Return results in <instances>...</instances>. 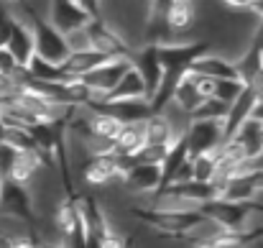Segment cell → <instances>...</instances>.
Returning a JSON list of instances; mask_svg holds the SVG:
<instances>
[{
	"label": "cell",
	"instance_id": "12",
	"mask_svg": "<svg viewBox=\"0 0 263 248\" xmlns=\"http://www.w3.org/2000/svg\"><path fill=\"white\" fill-rule=\"evenodd\" d=\"M5 49H8V54H10L21 67H26L28 59L33 57V33H31L28 23L21 21L18 15H13V28H10V36H8Z\"/></svg>",
	"mask_w": 263,
	"mask_h": 248
},
{
	"label": "cell",
	"instance_id": "9",
	"mask_svg": "<svg viewBox=\"0 0 263 248\" xmlns=\"http://www.w3.org/2000/svg\"><path fill=\"white\" fill-rule=\"evenodd\" d=\"M161 23L166 28V36L189 33L197 23V5L194 0H169V5L161 13Z\"/></svg>",
	"mask_w": 263,
	"mask_h": 248
},
{
	"label": "cell",
	"instance_id": "13",
	"mask_svg": "<svg viewBox=\"0 0 263 248\" xmlns=\"http://www.w3.org/2000/svg\"><path fill=\"white\" fill-rule=\"evenodd\" d=\"M181 133L176 131V126L172 123V118L166 113H151L143 120V138L146 146H166L174 144Z\"/></svg>",
	"mask_w": 263,
	"mask_h": 248
},
{
	"label": "cell",
	"instance_id": "14",
	"mask_svg": "<svg viewBox=\"0 0 263 248\" xmlns=\"http://www.w3.org/2000/svg\"><path fill=\"white\" fill-rule=\"evenodd\" d=\"M202 92L197 90V82H194V77L186 72V75H181L179 77V82L174 87V95H172V108H176L186 120L194 115V110L202 105Z\"/></svg>",
	"mask_w": 263,
	"mask_h": 248
},
{
	"label": "cell",
	"instance_id": "20",
	"mask_svg": "<svg viewBox=\"0 0 263 248\" xmlns=\"http://www.w3.org/2000/svg\"><path fill=\"white\" fill-rule=\"evenodd\" d=\"M215 176H217L215 154L189 156V179H194V182H215Z\"/></svg>",
	"mask_w": 263,
	"mask_h": 248
},
{
	"label": "cell",
	"instance_id": "5",
	"mask_svg": "<svg viewBox=\"0 0 263 248\" xmlns=\"http://www.w3.org/2000/svg\"><path fill=\"white\" fill-rule=\"evenodd\" d=\"M120 184L128 194L154 197L164 187V171L159 164H133L120 176Z\"/></svg>",
	"mask_w": 263,
	"mask_h": 248
},
{
	"label": "cell",
	"instance_id": "18",
	"mask_svg": "<svg viewBox=\"0 0 263 248\" xmlns=\"http://www.w3.org/2000/svg\"><path fill=\"white\" fill-rule=\"evenodd\" d=\"M102 100H148V92H146V84L141 80V75L130 67L120 77V82L112 87V92Z\"/></svg>",
	"mask_w": 263,
	"mask_h": 248
},
{
	"label": "cell",
	"instance_id": "27",
	"mask_svg": "<svg viewBox=\"0 0 263 248\" xmlns=\"http://www.w3.org/2000/svg\"><path fill=\"white\" fill-rule=\"evenodd\" d=\"M248 46L256 49L258 54H263V15H258V23H256V28H253V33H251Z\"/></svg>",
	"mask_w": 263,
	"mask_h": 248
},
{
	"label": "cell",
	"instance_id": "26",
	"mask_svg": "<svg viewBox=\"0 0 263 248\" xmlns=\"http://www.w3.org/2000/svg\"><path fill=\"white\" fill-rule=\"evenodd\" d=\"M10 28H13V13L5 5H0V49H5L8 36H10Z\"/></svg>",
	"mask_w": 263,
	"mask_h": 248
},
{
	"label": "cell",
	"instance_id": "32",
	"mask_svg": "<svg viewBox=\"0 0 263 248\" xmlns=\"http://www.w3.org/2000/svg\"><path fill=\"white\" fill-rule=\"evenodd\" d=\"M258 138H261V149H263V126H261V131H258Z\"/></svg>",
	"mask_w": 263,
	"mask_h": 248
},
{
	"label": "cell",
	"instance_id": "28",
	"mask_svg": "<svg viewBox=\"0 0 263 248\" xmlns=\"http://www.w3.org/2000/svg\"><path fill=\"white\" fill-rule=\"evenodd\" d=\"M85 10H87L92 18H100V13H102V0H77Z\"/></svg>",
	"mask_w": 263,
	"mask_h": 248
},
{
	"label": "cell",
	"instance_id": "25",
	"mask_svg": "<svg viewBox=\"0 0 263 248\" xmlns=\"http://www.w3.org/2000/svg\"><path fill=\"white\" fill-rule=\"evenodd\" d=\"M15 156H18V151L0 141V184L10 176V169H13V164H15Z\"/></svg>",
	"mask_w": 263,
	"mask_h": 248
},
{
	"label": "cell",
	"instance_id": "33",
	"mask_svg": "<svg viewBox=\"0 0 263 248\" xmlns=\"http://www.w3.org/2000/svg\"><path fill=\"white\" fill-rule=\"evenodd\" d=\"M189 248H210V246H189Z\"/></svg>",
	"mask_w": 263,
	"mask_h": 248
},
{
	"label": "cell",
	"instance_id": "7",
	"mask_svg": "<svg viewBox=\"0 0 263 248\" xmlns=\"http://www.w3.org/2000/svg\"><path fill=\"white\" fill-rule=\"evenodd\" d=\"M46 21L59 31V33H72V31H80L85 28L92 15L77 3V0H49V13H46Z\"/></svg>",
	"mask_w": 263,
	"mask_h": 248
},
{
	"label": "cell",
	"instance_id": "29",
	"mask_svg": "<svg viewBox=\"0 0 263 248\" xmlns=\"http://www.w3.org/2000/svg\"><path fill=\"white\" fill-rule=\"evenodd\" d=\"M251 120H256V123L263 126V92H258V100H256V105L251 110Z\"/></svg>",
	"mask_w": 263,
	"mask_h": 248
},
{
	"label": "cell",
	"instance_id": "10",
	"mask_svg": "<svg viewBox=\"0 0 263 248\" xmlns=\"http://www.w3.org/2000/svg\"><path fill=\"white\" fill-rule=\"evenodd\" d=\"M189 72L192 75H199V77H207V80H215V82L217 80H238V72H235L233 59L220 57V54H212V51L197 57L192 62Z\"/></svg>",
	"mask_w": 263,
	"mask_h": 248
},
{
	"label": "cell",
	"instance_id": "16",
	"mask_svg": "<svg viewBox=\"0 0 263 248\" xmlns=\"http://www.w3.org/2000/svg\"><path fill=\"white\" fill-rule=\"evenodd\" d=\"M107 59H110V57H105V54H100V51H95V49H85V51H69V57H67V62L62 64V69L67 72V77L80 80V77H85L87 72H92L95 67L105 64Z\"/></svg>",
	"mask_w": 263,
	"mask_h": 248
},
{
	"label": "cell",
	"instance_id": "24",
	"mask_svg": "<svg viewBox=\"0 0 263 248\" xmlns=\"http://www.w3.org/2000/svg\"><path fill=\"white\" fill-rule=\"evenodd\" d=\"M228 10L233 13H251V15H263V0H220Z\"/></svg>",
	"mask_w": 263,
	"mask_h": 248
},
{
	"label": "cell",
	"instance_id": "31",
	"mask_svg": "<svg viewBox=\"0 0 263 248\" xmlns=\"http://www.w3.org/2000/svg\"><path fill=\"white\" fill-rule=\"evenodd\" d=\"M3 138H5V123L0 120V141H3Z\"/></svg>",
	"mask_w": 263,
	"mask_h": 248
},
{
	"label": "cell",
	"instance_id": "8",
	"mask_svg": "<svg viewBox=\"0 0 263 248\" xmlns=\"http://www.w3.org/2000/svg\"><path fill=\"white\" fill-rule=\"evenodd\" d=\"M130 67L141 75V80L146 84V92H148V100H151L154 92L159 90L161 80H164V69H161V62L156 57V44H146L141 49H133Z\"/></svg>",
	"mask_w": 263,
	"mask_h": 248
},
{
	"label": "cell",
	"instance_id": "6",
	"mask_svg": "<svg viewBox=\"0 0 263 248\" xmlns=\"http://www.w3.org/2000/svg\"><path fill=\"white\" fill-rule=\"evenodd\" d=\"M0 215L36 225V212H33V200L28 194V187L15 184V182H3L0 184Z\"/></svg>",
	"mask_w": 263,
	"mask_h": 248
},
{
	"label": "cell",
	"instance_id": "11",
	"mask_svg": "<svg viewBox=\"0 0 263 248\" xmlns=\"http://www.w3.org/2000/svg\"><path fill=\"white\" fill-rule=\"evenodd\" d=\"M82 179L89 187H107L120 182V169L115 164V156H89L87 164L82 166Z\"/></svg>",
	"mask_w": 263,
	"mask_h": 248
},
{
	"label": "cell",
	"instance_id": "15",
	"mask_svg": "<svg viewBox=\"0 0 263 248\" xmlns=\"http://www.w3.org/2000/svg\"><path fill=\"white\" fill-rule=\"evenodd\" d=\"M256 100H258V90L251 87V84H246L243 92L238 95V100L228 108V115H225V133L228 136L235 133L246 120H251V110H253Z\"/></svg>",
	"mask_w": 263,
	"mask_h": 248
},
{
	"label": "cell",
	"instance_id": "22",
	"mask_svg": "<svg viewBox=\"0 0 263 248\" xmlns=\"http://www.w3.org/2000/svg\"><path fill=\"white\" fill-rule=\"evenodd\" d=\"M228 108L230 105H225V102H220V100H215V97H207V100H202V105L194 110V120H225V115H228Z\"/></svg>",
	"mask_w": 263,
	"mask_h": 248
},
{
	"label": "cell",
	"instance_id": "30",
	"mask_svg": "<svg viewBox=\"0 0 263 248\" xmlns=\"http://www.w3.org/2000/svg\"><path fill=\"white\" fill-rule=\"evenodd\" d=\"M258 169H263V151L256 156V159L246 162V171H258Z\"/></svg>",
	"mask_w": 263,
	"mask_h": 248
},
{
	"label": "cell",
	"instance_id": "1",
	"mask_svg": "<svg viewBox=\"0 0 263 248\" xmlns=\"http://www.w3.org/2000/svg\"><path fill=\"white\" fill-rule=\"evenodd\" d=\"M210 51V41H164L156 44V57L161 62L164 77L179 80L189 72L192 62Z\"/></svg>",
	"mask_w": 263,
	"mask_h": 248
},
{
	"label": "cell",
	"instance_id": "3",
	"mask_svg": "<svg viewBox=\"0 0 263 248\" xmlns=\"http://www.w3.org/2000/svg\"><path fill=\"white\" fill-rule=\"evenodd\" d=\"M85 33H87V41H89V49H95V51H100V54H105V57H110V59H130V54H133V49L136 46H130L128 44V39L118 31V28H112L102 15L100 18H92L87 26H85Z\"/></svg>",
	"mask_w": 263,
	"mask_h": 248
},
{
	"label": "cell",
	"instance_id": "4",
	"mask_svg": "<svg viewBox=\"0 0 263 248\" xmlns=\"http://www.w3.org/2000/svg\"><path fill=\"white\" fill-rule=\"evenodd\" d=\"M130 69V59H107L105 64L95 67L85 77H80V82L92 92V100H102L112 92V87L120 82V77Z\"/></svg>",
	"mask_w": 263,
	"mask_h": 248
},
{
	"label": "cell",
	"instance_id": "21",
	"mask_svg": "<svg viewBox=\"0 0 263 248\" xmlns=\"http://www.w3.org/2000/svg\"><path fill=\"white\" fill-rule=\"evenodd\" d=\"M3 144H8V146L15 149L18 154H23V151H39L36 144H33L31 131H26V128H5V138H3Z\"/></svg>",
	"mask_w": 263,
	"mask_h": 248
},
{
	"label": "cell",
	"instance_id": "23",
	"mask_svg": "<svg viewBox=\"0 0 263 248\" xmlns=\"http://www.w3.org/2000/svg\"><path fill=\"white\" fill-rule=\"evenodd\" d=\"M243 87H246V84L240 82V80H217L212 97L220 100V102H225V105H233V102L238 100V95L243 92Z\"/></svg>",
	"mask_w": 263,
	"mask_h": 248
},
{
	"label": "cell",
	"instance_id": "17",
	"mask_svg": "<svg viewBox=\"0 0 263 248\" xmlns=\"http://www.w3.org/2000/svg\"><path fill=\"white\" fill-rule=\"evenodd\" d=\"M143 146H146L143 120H141V123H125V126H120V131H118V136H115V151H112V154L136 156Z\"/></svg>",
	"mask_w": 263,
	"mask_h": 248
},
{
	"label": "cell",
	"instance_id": "2",
	"mask_svg": "<svg viewBox=\"0 0 263 248\" xmlns=\"http://www.w3.org/2000/svg\"><path fill=\"white\" fill-rule=\"evenodd\" d=\"M228 133H225V120H194L189 118L181 141L189 151V156H199V154H215L222 144H225Z\"/></svg>",
	"mask_w": 263,
	"mask_h": 248
},
{
	"label": "cell",
	"instance_id": "19",
	"mask_svg": "<svg viewBox=\"0 0 263 248\" xmlns=\"http://www.w3.org/2000/svg\"><path fill=\"white\" fill-rule=\"evenodd\" d=\"M26 69V77L28 80H36V82H69L72 77H67V72L59 67V64H51V62H44L41 57H31L28 64L23 67Z\"/></svg>",
	"mask_w": 263,
	"mask_h": 248
}]
</instances>
